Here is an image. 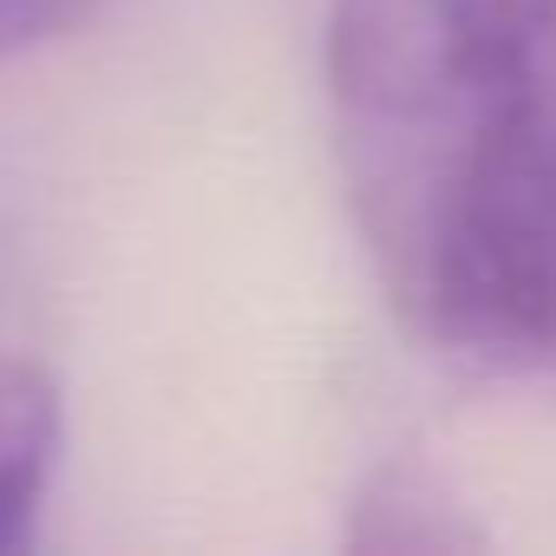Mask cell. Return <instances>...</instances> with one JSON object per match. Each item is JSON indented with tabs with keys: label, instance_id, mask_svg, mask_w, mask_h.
Instances as JSON below:
<instances>
[{
	"label": "cell",
	"instance_id": "obj_1",
	"mask_svg": "<svg viewBox=\"0 0 556 556\" xmlns=\"http://www.w3.org/2000/svg\"><path fill=\"white\" fill-rule=\"evenodd\" d=\"M556 0H334L328 112L393 308L445 354L556 348Z\"/></svg>",
	"mask_w": 556,
	"mask_h": 556
},
{
	"label": "cell",
	"instance_id": "obj_2",
	"mask_svg": "<svg viewBox=\"0 0 556 556\" xmlns=\"http://www.w3.org/2000/svg\"><path fill=\"white\" fill-rule=\"evenodd\" d=\"M60 387L40 361H0V556L34 536L60 458Z\"/></svg>",
	"mask_w": 556,
	"mask_h": 556
},
{
	"label": "cell",
	"instance_id": "obj_3",
	"mask_svg": "<svg viewBox=\"0 0 556 556\" xmlns=\"http://www.w3.org/2000/svg\"><path fill=\"white\" fill-rule=\"evenodd\" d=\"M348 543L354 549H458V543H484V530L458 523L452 497L426 465H380V478L354 504Z\"/></svg>",
	"mask_w": 556,
	"mask_h": 556
},
{
	"label": "cell",
	"instance_id": "obj_4",
	"mask_svg": "<svg viewBox=\"0 0 556 556\" xmlns=\"http://www.w3.org/2000/svg\"><path fill=\"white\" fill-rule=\"evenodd\" d=\"M92 8L99 0H0V60L73 34L79 21H92Z\"/></svg>",
	"mask_w": 556,
	"mask_h": 556
}]
</instances>
